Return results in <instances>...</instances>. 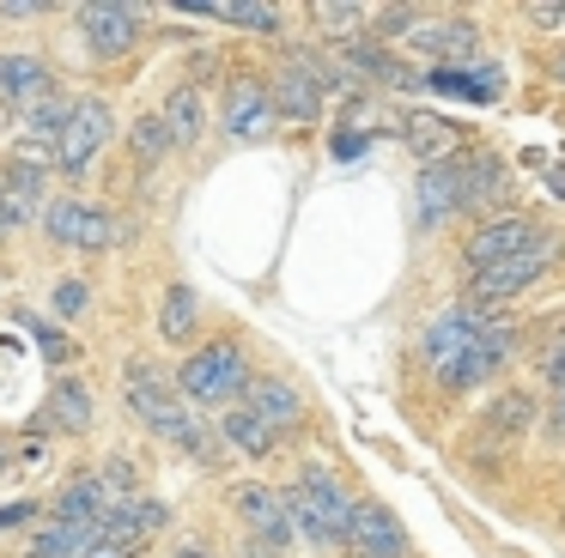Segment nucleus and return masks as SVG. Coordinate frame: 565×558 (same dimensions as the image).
Masks as SVG:
<instances>
[{
    "instance_id": "39448f33",
    "label": "nucleus",
    "mask_w": 565,
    "mask_h": 558,
    "mask_svg": "<svg viewBox=\"0 0 565 558\" xmlns=\"http://www.w3.org/2000/svg\"><path fill=\"white\" fill-rule=\"evenodd\" d=\"M43 237L55 249H74V255H104L122 243V225H116L110 206L86 201V194H55L50 213H43Z\"/></svg>"
},
{
    "instance_id": "37998d69",
    "label": "nucleus",
    "mask_w": 565,
    "mask_h": 558,
    "mask_svg": "<svg viewBox=\"0 0 565 558\" xmlns=\"http://www.w3.org/2000/svg\"><path fill=\"white\" fill-rule=\"evenodd\" d=\"M171 558H213V552H207V546H201V540H183V546H177Z\"/></svg>"
},
{
    "instance_id": "423d86ee",
    "label": "nucleus",
    "mask_w": 565,
    "mask_h": 558,
    "mask_svg": "<svg viewBox=\"0 0 565 558\" xmlns=\"http://www.w3.org/2000/svg\"><path fill=\"white\" fill-rule=\"evenodd\" d=\"M492 315H499V310H487V303H456V310L431 315L426 334H419V364L431 371V383H444V376H450L456 364L480 346V334L492 328Z\"/></svg>"
},
{
    "instance_id": "20e7f679",
    "label": "nucleus",
    "mask_w": 565,
    "mask_h": 558,
    "mask_svg": "<svg viewBox=\"0 0 565 558\" xmlns=\"http://www.w3.org/2000/svg\"><path fill=\"white\" fill-rule=\"evenodd\" d=\"M347 92V73L334 55H322V49H286L280 61H274V109H280L286 121H322V109H329V97Z\"/></svg>"
},
{
    "instance_id": "2eb2a0df",
    "label": "nucleus",
    "mask_w": 565,
    "mask_h": 558,
    "mask_svg": "<svg viewBox=\"0 0 565 558\" xmlns=\"http://www.w3.org/2000/svg\"><path fill=\"white\" fill-rule=\"evenodd\" d=\"M244 407L256 412V419L268 425L274 437L298 431V425L310 419V412H305V395H298V383H292V376H280V371H256V376H249Z\"/></svg>"
},
{
    "instance_id": "412c9836",
    "label": "nucleus",
    "mask_w": 565,
    "mask_h": 558,
    "mask_svg": "<svg viewBox=\"0 0 565 558\" xmlns=\"http://www.w3.org/2000/svg\"><path fill=\"white\" fill-rule=\"evenodd\" d=\"M0 194H7L13 225H43V213H50V176H43L38 164H25V158H7V170H0Z\"/></svg>"
},
{
    "instance_id": "cd10ccee",
    "label": "nucleus",
    "mask_w": 565,
    "mask_h": 558,
    "mask_svg": "<svg viewBox=\"0 0 565 558\" xmlns=\"http://www.w3.org/2000/svg\"><path fill=\"white\" fill-rule=\"evenodd\" d=\"M201 328V298L195 286H164L159 298V340H171V346H189Z\"/></svg>"
},
{
    "instance_id": "f03ea898",
    "label": "nucleus",
    "mask_w": 565,
    "mask_h": 558,
    "mask_svg": "<svg viewBox=\"0 0 565 558\" xmlns=\"http://www.w3.org/2000/svg\"><path fill=\"white\" fill-rule=\"evenodd\" d=\"M286 509H292V528L305 534L317 552H341L347 534H353V497L334 480L322 461H305L286 485Z\"/></svg>"
},
{
    "instance_id": "f704fd0d",
    "label": "nucleus",
    "mask_w": 565,
    "mask_h": 558,
    "mask_svg": "<svg viewBox=\"0 0 565 558\" xmlns=\"http://www.w3.org/2000/svg\"><path fill=\"white\" fill-rule=\"evenodd\" d=\"M31 340L43 346V358H50V364H67V358H74V340H67V334H55L50 322H38V315H31Z\"/></svg>"
},
{
    "instance_id": "49530a36",
    "label": "nucleus",
    "mask_w": 565,
    "mask_h": 558,
    "mask_svg": "<svg viewBox=\"0 0 565 558\" xmlns=\"http://www.w3.org/2000/svg\"><path fill=\"white\" fill-rule=\"evenodd\" d=\"M86 558H122V552H110V546H92V552Z\"/></svg>"
},
{
    "instance_id": "58836bf2",
    "label": "nucleus",
    "mask_w": 565,
    "mask_h": 558,
    "mask_svg": "<svg viewBox=\"0 0 565 558\" xmlns=\"http://www.w3.org/2000/svg\"><path fill=\"white\" fill-rule=\"evenodd\" d=\"M365 152V133H334V158H359Z\"/></svg>"
},
{
    "instance_id": "6e6552de",
    "label": "nucleus",
    "mask_w": 565,
    "mask_h": 558,
    "mask_svg": "<svg viewBox=\"0 0 565 558\" xmlns=\"http://www.w3.org/2000/svg\"><path fill=\"white\" fill-rule=\"evenodd\" d=\"M541 243H547V225H541L535 213L480 218V225L462 237V267H468V273H480V267L511 261V255H529V249H541Z\"/></svg>"
},
{
    "instance_id": "4be33fe9",
    "label": "nucleus",
    "mask_w": 565,
    "mask_h": 558,
    "mask_svg": "<svg viewBox=\"0 0 565 558\" xmlns=\"http://www.w3.org/2000/svg\"><path fill=\"white\" fill-rule=\"evenodd\" d=\"M50 92H62V85H55V67H50V61H38V55H13V49L0 55V97H7L13 109L43 104Z\"/></svg>"
},
{
    "instance_id": "6ab92c4d",
    "label": "nucleus",
    "mask_w": 565,
    "mask_h": 558,
    "mask_svg": "<svg viewBox=\"0 0 565 558\" xmlns=\"http://www.w3.org/2000/svg\"><path fill=\"white\" fill-rule=\"evenodd\" d=\"M92 419H98V400H92V388L79 383V376H55L31 425H38V431H67V437H79V431H92Z\"/></svg>"
},
{
    "instance_id": "2f4dec72",
    "label": "nucleus",
    "mask_w": 565,
    "mask_h": 558,
    "mask_svg": "<svg viewBox=\"0 0 565 558\" xmlns=\"http://www.w3.org/2000/svg\"><path fill=\"white\" fill-rule=\"evenodd\" d=\"M128 146H135V158L140 164H159L164 152H171V128H164V116H140L135 128H128Z\"/></svg>"
},
{
    "instance_id": "1a4fd4ad",
    "label": "nucleus",
    "mask_w": 565,
    "mask_h": 558,
    "mask_svg": "<svg viewBox=\"0 0 565 558\" xmlns=\"http://www.w3.org/2000/svg\"><path fill=\"white\" fill-rule=\"evenodd\" d=\"M274 121H280V109H274V85L262 79V73H232L225 79V97H220V133L225 140H268Z\"/></svg>"
},
{
    "instance_id": "c85d7f7f",
    "label": "nucleus",
    "mask_w": 565,
    "mask_h": 558,
    "mask_svg": "<svg viewBox=\"0 0 565 558\" xmlns=\"http://www.w3.org/2000/svg\"><path fill=\"white\" fill-rule=\"evenodd\" d=\"M213 19L232 24V31H249V36H280L286 31V12L262 7V0H225V7H213Z\"/></svg>"
},
{
    "instance_id": "393cba45",
    "label": "nucleus",
    "mask_w": 565,
    "mask_h": 558,
    "mask_svg": "<svg viewBox=\"0 0 565 558\" xmlns=\"http://www.w3.org/2000/svg\"><path fill=\"white\" fill-rule=\"evenodd\" d=\"M159 116H164V128H171V140L189 152V146L207 133V92H201L195 79L171 85V92H164V109H159Z\"/></svg>"
},
{
    "instance_id": "aec40b11",
    "label": "nucleus",
    "mask_w": 565,
    "mask_h": 558,
    "mask_svg": "<svg viewBox=\"0 0 565 558\" xmlns=\"http://www.w3.org/2000/svg\"><path fill=\"white\" fill-rule=\"evenodd\" d=\"M414 201H419V230H444L450 218H462V176H456V158H450V164H426V170H419Z\"/></svg>"
},
{
    "instance_id": "c03bdc74",
    "label": "nucleus",
    "mask_w": 565,
    "mask_h": 558,
    "mask_svg": "<svg viewBox=\"0 0 565 558\" xmlns=\"http://www.w3.org/2000/svg\"><path fill=\"white\" fill-rule=\"evenodd\" d=\"M13 230H19V225H13V213H7V194H0V243L13 237Z\"/></svg>"
},
{
    "instance_id": "79ce46f5",
    "label": "nucleus",
    "mask_w": 565,
    "mask_h": 558,
    "mask_svg": "<svg viewBox=\"0 0 565 558\" xmlns=\"http://www.w3.org/2000/svg\"><path fill=\"white\" fill-rule=\"evenodd\" d=\"M13 128H19V109L7 104V97H0V133H13Z\"/></svg>"
},
{
    "instance_id": "7c9ffc66",
    "label": "nucleus",
    "mask_w": 565,
    "mask_h": 558,
    "mask_svg": "<svg viewBox=\"0 0 565 558\" xmlns=\"http://www.w3.org/2000/svg\"><path fill=\"white\" fill-rule=\"evenodd\" d=\"M86 552H92V534L67 528V522H43L25 546V558H86Z\"/></svg>"
},
{
    "instance_id": "9d476101",
    "label": "nucleus",
    "mask_w": 565,
    "mask_h": 558,
    "mask_svg": "<svg viewBox=\"0 0 565 558\" xmlns=\"http://www.w3.org/2000/svg\"><path fill=\"white\" fill-rule=\"evenodd\" d=\"M74 24H79V43H86L92 61H122L140 43V31H147V12L122 7V0H86L74 12Z\"/></svg>"
},
{
    "instance_id": "a211bd4d",
    "label": "nucleus",
    "mask_w": 565,
    "mask_h": 558,
    "mask_svg": "<svg viewBox=\"0 0 565 558\" xmlns=\"http://www.w3.org/2000/svg\"><path fill=\"white\" fill-rule=\"evenodd\" d=\"M110 492H104V480H98V468L92 473H74V480L62 485V492L50 497V522H67V528H79V534H92V546H98V528H104V516H110Z\"/></svg>"
},
{
    "instance_id": "4c0bfd02",
    "label": "nucleus",
    "mask_w": 565,
    "mask_h": 558,
    "mask_svg": "<svg viewBox=\"0 0 565 558\" xmlns=\"http://www.w3.org/2000/svg\"><path fill=\"white\" fill-rule=\"evenodd\" d=\"M43 12H50V0H0V19H43Z\"/></svg>"
},
{
    "instance_id": "f3484780",
    "label": "nucleus",
    "mask_w": 565,
    "mask_h": 558,
    "mask_svg": "<svg viewBox=\"0 0 565 558\" xmlns=\"http://www.w3.org/2000/svg\"><path fill=\"white\" fill-rule=\"evenodd\" d=\"M407 49H414L419 61H431V67H468V55L480 49V24L475 19H426L414 36H407Z\"/></svg>"
},
{
    "instance_id": "5701e85b",
    "label": "nucleus",
    "mask_w": 565,
    "mask_h": 558,
    "mask_svg": "<svg viewBox=\"0 0 565 558\" xmlns=\"http://www.w3.org/2000/svg\"><path fill=\"white\" fill-rule=\"evenodd\" d=\"M419 85L438 97H468V104H492V97L504 92V67H492V61H480V67H426L419 73Z\"/></svg>"
},
{
    "instance_id": "ea45409f",
    "label": "nucleus",
    "mask_w": 565,
    "mask_h": 558,
    "mask_svg": "<svg viewBox=\"0 0 565 558\" xmlns=\"http://www.w3.org/2000/svg\"><path fill=\"white\" fill-rule=\"evenodd\" d=\"M547 431H553V437H565V388H559V395H553V412H547Z\"/></svg>"
},
{
    "instance_id": "72a5a7b5",
    "label": "nucleus",
    "mask_w": 565,
    "mask_h": 558,
    "mask_svg": "<svg viewBox=\"0 0 565 558\" xmlns=\"http://www.w3.org/2000/svg\"><path fill=\"white\" fill-rule=\"evenodd\" d=\"M86 310H92V286H86V279L67 273L62 286H55V315H62V322H79Z\"/></svg>"
},
{
    "instance_id": "bb28decb",
    "label": "nucleus",
    "mask_w": 565,
    "mask_h": 558,
    "mask_svg": "<svg viewBox=\"0 0 565 558\" xmlns=\"http://www.w3.org/2000/svg\"><path fill=\"white\" fill-rule=\"evenodd\" d=\"M213 431H220V437H225V443H232V449H237V455H249V461H268V455H274V449H280V437H274V431H268V425H262V419H256V412H249V407H244V400H237V407H225V412H220V419H213Z\"/></svg>"
},
{
    "instance_id": "4468645a",
    "label": "nucleus",
    "mask_w": 565,
    "mask_h": 558,
    "mask_svg": "<svg viewBox=\"0 0 565 558\" xmlns=\"http://www.w3.org/2000/svg\"><path fill=\"white\" fill-rule=\"evenodd\" d=\"M171 528V504H159V497H128V504H116L110 516H104V528H98V546H110V552H122V558H135L140 546L152 540V534H164Z\"/></svg>"
},
{
    "instance_id": "f8f14e48",
    "label": "nucleus",
    "mask_w": 565,
    "mask_h": 558,
    "mask_svg": "<svg viewBox=\"0 0 565 558\" xmlns=\"http://www.w3.org/2000/svg\"><path fill=\"white\" fill-rule=\"evenodd\" d=\"M232 509L244 516V528H249V540H268V546H292V509H286V492H274V485H262V480H237L232 492Z\"/></svg>"
},
{
    "instance_id": "dca6fc26",
    "label": "nucleus",
    "mask_w": 565,
    "mask_h": 558,
    "mask_svg": "<svg viewBox=\"0 0 565 558\" xmlns=\"http://www.w3.org/2000/svg\"><path fill=\"white\" fill-rule=\"evenodd\" d=\"M347 546H353L359 558H414L407 528L390 516V504H377V497H353V534H347Z\"/></svg>"
},
{
    "instance_id": "7ed1b4c3",
    "label": "nucleus",
    "mask_w": 565,
    "mask_h": 558,
    "mask_svg": "<svg viewBox=\"0 0 565 558\" xmlns=\"http://www.w3.org/2000/svg\"><path fill=\"white\" fill-rule=\"evenodd\" d=\"M249 352L237 334H213L201 340L195 352H189L183 364H177V388H183V400H195V407H237L249 388Z\"/></svg>"
},
{
    "instance_id": "e433bc0d",
    "label": "nucleus",
    "mask_w": 565,
    "mask_h": 558,
    "mask_svg": "<svg viewBox=\"0 0 565 558\" xmlns=\"http://www.w3.org/2000/svg\"><path fill=\"white\" fill-rule=\"evenodd\" d=\"M31 516H43V509L31 504V497H19V504H7V509H0V534H13V528H31Z\"/></svg>"
},
{
    "instance_id": "f257e3e1",
    "label": "nucleus",
    "mask_w": 565,
    "mask_h": 558,
    "mask_svg": "<svg viewBox=\"0 0 565 558\" xmlns=\"http://www.w3.org/2000/svg\"><path fill=\"white\" fill-rule=\"evenodd\" d=\"M122 400L135 407V419L147 425L152 437H164V443H177L195 468H213L220 461V449H213V431L189 412L183 388H177L171 371H159L152 358H128L122 364Z\"/></svg>"
},
{
    "instance_id": "473e14b6",
    "label": "nucleus",
    "mask_w": 565,
    "mask_h": 558,
    "mask_svg": "<svg viewBox=\"0 0 565 558\" xmlns=\"http://www.w3.org/2000/svg\"><path fill=\"white\" fill-rule=\"evenodd\" d=\"M419 24H426V12H419V7H377V12H371V31H365V36H371V43H383V36H402V43H407Z\"/></svg>"
},
{
    "instance_id": "c756f323",
    "label": "nucleus",
    "mask_w": 565,
    "mask_h": 558,
    "mask_svg": "<svg viewBox=\"0 0 565 558\" xmlns=\"http://www.w3.org/2000/svg\"><path fill=\"white\" fill-rule=\"evenodd\" d=\"M310 24H317V36L322 43H334V49H347V43H359V24H365V7H341V0H329V7H310Z\"/></svg>"
},
{
    "instance_id": "ddd939ff",
    "label": "nucleus",
    "mask_w": 565,
    "mask_h": 558,
    "mask_svg": "<svg viewBox=\"0 0 565 558\" xmlns=\"http://www.w3.org/2000/svg\"><path fill=\"white\" fill-rule=\"evenodd\" d=\"M456 176H462V213H487V218H499V206L511 201V182H516L511 164L487 146L456 152Z\"/></svg>"
},
{
    "instance_id": "b1692460",
    "label": "nucleus",
    "mask_w": 565,
    "mask_h": 558,
    "mask_svg": "<svg viewBox=\"0 0 565 558\" xmlns=\"http://www.w3.org/2000/svg\"><path fill=\"white\" fill-rule=\"evenodd\" d=\"M402 140H407V152L419 158V170H426V164H450V158L462 152V133H456L444 116H426V109L402 121Z\"/></svg>"
},
{
    "instance_id": "0eeeda50",
    "label": "nucleus",
    "mask_w": 565,
    "mask_h": 558,
    "mask_svg": "<svg viewBox=\"0 0 565 558\" xmlns=\"http://www.w3.org/2000/svg\"><path fill=\"white\" fill-rule=\"evenodd\" d=\"M110 140H116V109L104 104V97H74L62 133H55V170H62L67 182H79L92 164H98V152Z\"/></svg>"
},
{
    "instance_id": "de8ad7c7",
    "label": "nucleus",
    "mask_w": 565,
    "mask_h": 558,
    "mask_svg": "<svg viewBox=\"0 0 565 558\" xmlns=\"http://www.w3.org/2000/svg\"><path fill=\"white\" fill-rule=\"evenodd\" d=\"M553 73H559V79H565V55H559V61H553Z\"/></svg>"
},
{
    "instance_id": "a19ab883",
    "label": "nucleus",
    "mask_w": 565,
    "mask_h": 558,
    "mask_svg": "<svg viewBox=\"0 0 565 558\" xmlns=\"http://www.w3.org/2000/svg\"><path fill=\"white\" fill-rule=\"evenodd\" d=\"M529 19L535 24H565V7H529Z\"/></svg>"
},
{
    "instance_id": "9b49d317",
    "label": "nucleus",
    "mask_w": 565,
    "mask_h": 558,
    "mask_svg": "<svg viewBox=\"0 0 565 558\" xmlns=\"http://www.w3.org/2000/svg\"><path fill=\"white\" fill-rule=\"evenodd\" d=\"M553 261H559V243L547 237L541 249H529V255H511V261L480 267V273H468V303H487V310H499V303H511V298H516V291L541 286Z\"/></svg>"
},
{
    "instance_id": "a878e982",
    "label": "nucleus",
    "mask_w": 565,
    "mask_h": 558,
    "mask_svg": "<svg viewBox=\"0 0 565 558\" xmlns=\"http://www.w3.org/2000/svg\"><path fill=\"white\" fill-rule=\"evenodd\" d=\"M529 425H535V395H529V388H499V395L487 400V412H480V431L499 437V443L529 437Z\"/></svg>"
},
{
    "instance_id": "c9c22d12",
    "label": "nucleus",
    "mask_w": 565,
    "mask_h": 558,
    "mask_svg": "<svg viewBox=\"0 0 565 558\" xmlns=\"http://www.w3.org/2000/svg\"><path fill=\"white\" fill-rule=\"evenodd\" d=\"M541 383H547L553 395H559V388H565V334L553 340L547 352H541Z\"/></svg>"
},
{
    "instance_id": "a18cd8bd",
    "label": "nucleus",
    "mask_w": 565,
    "mask_h": 558,
    "mask_svg": "<svg viewBox=\"0 0 565 558\" xmlns=\"http://www.w3.org/2000/svg\"><path fill=\"white\" fill-rule=\"evenodd\" d=\"M7 473H13V449H0V480H7Z\"/></svg>"
}]
</instances>
